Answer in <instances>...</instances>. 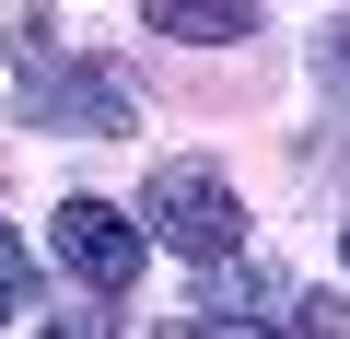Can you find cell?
<instances>
[{
	"label": "cell",
	"mask_w": 350,
	"mask_h": 339,
	"mask_svg": "<svg viewBox=\"0 0 350 339\" xmlns=\"http://www.w3.org/2000/svg\"><path fill=\"white\" fill-rule=\"evenodd\" d=\"M152 12V36H187V47H234V36H257V0H140Z\"/></svg>",
	"instance_id": "4"
},
{
	"label": "cell",
	"mask_w": 350,
	"mask_h": 339,
	"mask_svg": "<svg viewBox=\"0 0 350 339\" xmlns=\"http://www.w3.org/2000/svg\"><path fill=\"white\" fill-rule=\"evenodd\" d=\"M338 258H350V223H338Z\"/></svg>",
	"instance_id": "10"
},
{
	"label": "cell",
	"mask_w": 350,
	"mask_h": 339,
	"mask_svg": "<svg viewBox=\"0 0 350 339\" xmlns=\"http://www.w3.org/2000/svg\"><path fill=\"white\" fill-rule=\"evenodd\" d=\"M47 246H59V269H82L94 292H129V281H140V223H129L117 199H59V211H47Z\"/></svg>",
	"instance_id": "2"
},
{
	"label": "cell",
	"mask_w": 350,
	"mask_h": 339,
	"mask_svg": "<svg viewBox=\"0 0 350 339\" xmlns=\"http://www.w3.org/2000/svg\"><path fill=\"white\" fill-rule=\"evenodd\" d=\"M24 117H36V129L117 140V129H129V82H105V71H36V82H24Z\"/></svg>",
	"instance_id": "3"
},
{
	"label": "cell",
	"mask_w": 350,
	"mask_h": 339,
	"mask_svg": "<svg viewBox=\"0 0 350 339\" xmlns=\"http://www.w3.org/2000/svg\"><path fill=\"white\" fill-rule=\"evenodd\" d=\"M105 327H117V316H82V304H70V316H47L36 339H105Z\"/></svg>",
	"instance_id": "9"
},
{
	"label": "cell",
	"mask_w": 350,
	"mask_h": 339,
	"mask_svg": "<svg viewBox=\"0 0 350 339\" xmlns=\"http://www.w3.org/2000/svg\"><path fill=\"white\" fill-rule=\"evenodd\" d=\"M315 71H327V82H338V94H350V12H338V24H327V36H315Z\"/></svg>",
	"instance_id": "8"
},
{
	"label": "cell",
	"mask_w": 350,
	"mask_h": 339,
	"mask_svg": "<svg viewBox=\"0 0 350 339\" xmlns=\"http://www.w3.org/2000/svg\"><path fill=\"white\" fill-rule=\"evenodd\" d=\"M163 339H269L257 316H163Z\"/></svg>",
	"instance_id": "5"
},
{
	"label": "cell",
	"mask_w": 350,
	"mask_h": 339,
	"mask_svg": "<svg viewBox=\"0 0 350 339\" xmlns=\"http://www.w3.org/2000/svg\"><path fill=\"white\" fill-rule=\"evenodd\" d=\"M140 211H152V234H163L175 258H211V269H222V258L245 246V199H234V176H222V164H199V152L152 164Z\"/></svg>",
	"instance_id": "1"
},
{
	"label": "cell",
	"mask_w": 350,
	"mask_h": 339,
	"mask_svg": "<svg viewBox=\"0 0 350 339\" xmlns=\"http://www.w3.org/2000/svg\"><path fill=\"white\" fill-rule=\"evenodd\" d=\"M292 316H304V339H350V292H304Z\"/></svg>",
	"instance_id": "6"
},
{
	"label": "cell",
	"mask_w": 350,
	"mask_h": 339,
	"mask_svg": "<svg viewBox=\"0 0 350 339\" xmlns=\"http://www.w3.org/2000/svg\"><path fill=\"white\" fill-rule=\"evenodd\" d=\"M24 292H36V269H24V246L0 234V316H24Z\"/></svg>",
	"instance_id": "7"
}]
</instances>
